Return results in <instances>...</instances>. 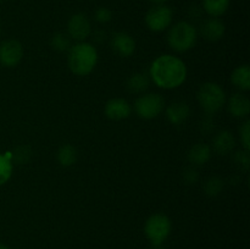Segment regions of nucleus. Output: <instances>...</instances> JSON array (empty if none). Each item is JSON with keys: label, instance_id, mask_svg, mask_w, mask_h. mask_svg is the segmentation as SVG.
<instances>
[{"label": "nucleus", "instance_id": "f257e3e1", "mask_svg": "<svg viewBox=\"0 0 250 249\" xmlns=\"http://www.w3.org/2000/svg\"><path fill=\"white\" fill-rule=\"evenodd\" d=\"M154 83L164 89H173L186 81L187 68L181 59L172 55H161L154 60L150 67Z\"/></svg>", "mask_w": 250, "mask_h": 249}, {"label": "nucleus", "instance_id": "f03ea898", "mask_svg": "<svg viewBox=\"0 0 250 249\" xmlns=\"http://www.w3.org/2000/svg\"><path fill=\"white\" fill-rule=\"evenodd\" d=\"M98 61L97 49L89 43H78L70 49L68 66L77 76H87L94 70Z\"/></svg>", "mask_w": 250, "mask_h": 249}, {"label": "nucleus", "instance_id": "7ed1b4c3", "mask_svg": "<svg viewBox=\"0 0 250 249\" xmlns=\"http://www.w3.org/2000/svg\"><path fill=\"white\" fill-rule=\"evenodd\" d=\"M197 98L202 109L209 115L220 111L226 103L224 89L214 82H207L200 85Z\"/></svg>", "mask_w": 250, "mask_h": 249}, {"label": "nucleus", "instance_id": "20e7f679", "mask_svg": "<svg viewBox=\"0 0 250 249\" xmlns=\"http://www.w3.org/2000/svg\"><path fill=\"white\" fill-rule=\"evenodd\" d=\"M168 45L178 53H185L194 46L197 42V29L188 22H178L167 34Z\"/></svg>", "mask_w": 250, "mask_h": 249}, {"label": "nucleus", "instance_id": "39448f33", "mask_svg": "<svg viewBox=\"0 0 250 249\" xmlns=\"http://www.w3.org/2000/svg\"><path fill=\"white\" fill-rule=\"evenodd\" d=\"M144 232L153 246L163 244L171 232V221L166 215L155 214L149 217L144 226Z\"/></svg>", "mask_w": 250, "mask_h": 249}, {"label": "nucleus", "instance_id": "423d86ee", "mask_svg": "<svg viewBox=\"0 0 250 249\" xmlns=\"http://www.w3.org/2000/svg\"><path fill=\"white\" fill-rule=\"evenodd\" d=\"M134 109H136L137 115L142 119H155L163 111L164 99L160 94H156V93L144 94L137 99Z\"/></svg>", "mask_w": 250, "mask_h": 249}, {"label": "nucleus", "instance_id": "0eeeda50", "mask_svg": "<svg viewBox=\"0 0 250 249\" xmlns=\"http://www.w3.org/2000/svg\"><path fill=\"white\" fill-rule=\"evenodd\" d=\"M146 26L154 32H161L172 22V11L165 5H158L148 11L146 16Z\"/></svg>", "mask_w": 250, "mask_h": 249}, {"label": "nucleus", "instance_id": "6e6552de", "mask_svg": "<svg viewBox=\"0 0 250 249\" xmlns=\"http://www.w3.org/2000/svg\"><path fill=\"white\" fill-rule=\"evenodd\" d=\"M23 56V46L19 41L10 39L0 44V63L5 67H14Z\"/></svg>", "mask_w": 250, "mask_h": 249}, {"label": "nucleus", "instance_id": "1a4fd4ad", "mask_svg": "<svg viewBox=\"0 0 250 249\" xmlns=\"http://www.w3.org/2000/svg\"><path fill=\"white\" fill-rule=\"evenodd\" d=\"M67 31L70 37L76 41H84L90 33V22L83 14L73 15L67 24Z\"/></svg>", "mask_w": 250, "mask_h": 249}, {"label": "nucleus", "instance_id": "9d476101", "mask_svg": "<svg viewBox=\"0 0 250 249\" xmlns=\"http://www.w3.org/2000/svg\"><path fill=\"white\" fill-rule=\"evenodd\" d=\"M131 105L126 99L122 98H115V99L109 100L105 105V115L109 117L110 120H119L127 119L131 115Z\"/></svg>", "mask_w": 250, "mask_h": 249}, {"label": "nucleus", "instance_id": "9b49d317", "mask_svg": "<svg viewBox=\"0 0 250 249\" xmlns=\"http://www.w3.org/2000/svg\"><path fill=\"white\" fill-rule=\"evenodd\" d=\"M111 46L112 50L120 56L124 58H128L133 54L134 49H136V42L134 39L129 36L126 32H117L114 34L111 39Z\"/></svg>", "mask_w": 250, "mask_h": 249}, {"label": "nucleus", "instance_id": "f8f14e48", "mask_svg": "<svg viewBox=\"0 0 250 249\" xmlns=\"http://www.w3.org/2000/svg\"><path fill=\"white\" fill-rule=\"evenodd\" d=\"M190 109L188 104L182 100L172 103L170 106L166 110V115H167L168 121L172 124H181L189 117Z\"/></svg>", "mask_w": 250, "mask_h": 249}, {"label": "nucleus", "instance_id": "ddd939ff", "mask_svg": "<svg viewBox=\"0 0 250 249\" xmlns=\"http://www.w3.org/2000/svg\"><path fill=\"white\" fill-rule=\"evenodd\" d=\"M200 32L207 41L216 42L224 37L225 24L217 19H209L203 22Z\"/></svg>", "mask_w": 250, "mask_h": 249}, {"label": "nucleus", "instance_id": "4468645a", "mask_svg": "<svg viewBox=\"0 0 250 249\" xmlns=\"http://www.w3.org/2000/svg\"><path fill=\"white\" fill-rule=\"evenodd\" d=\"M229 111L234 117H246L250 112V100L247 95L234 94L229 100Z\"/></svg>", "mask_w": 250, "mask_h": 249}, {"label": "nucleus", "instance_id": "2eb2a0df", "mask_svg": "<svg viewBox=\"0 0 250 249\" xmlns=\"http://www.w3.org/2000/svg\"><path fill=\"white\" fill-rule=\"evenodd\" d=\"M234 145H236V139L229 131H221L220 133H217L212 142L214 150L220 155L229 154L233 150Z\"/></svg>", "mask_w": 250, "mask_h": 249}, {"label": "nucleus", "instance_id": "dca6fc26", "mask_svg": "<svg viewBox=\"0 0 250 249\" xmlns=\"http://www.w3.org/2000/svg\"><path fill=\"white\" fill-rule=\"evenodd\" d=\"M211 158V148L208 144L198 143L188 151V160L194 165H204Z\"/></svg>", "mask_w": 250, "mask_h": 249}, {"label": "nucleus", "instance_id": "f3484780", "mask_svg": "<svg viewBox=\"0 0 250 249\" xmlns=\"http://www.w3.org/2000/svg\"><path fill=\"white\" fill-rule=\"evenodd\" d=\"M232 83L241 90L250 89V68L248 65L237 67L231 76Z\"/></svg>", "mask_w": 250, "mask_h": 249}, {"label": "nucleus", "instance_id": "a211bd4d", "mask_svg": "<svg viewBox=\"0 0 250 249\" xmlns=\"http://www.w3.org/2000/svg\"><path fill=\"white\" fill-rule=\"evenodd\" d=\"M149 87V77L146 73H134L127 82V88L131 93H143Z\"/></svg>", "mask_w": 250, "mask_h": 249}, {"label": "nucleus", "instance_id": "6ab92c4d", "mask_svg": "<svg viewBox=\"0 0 250 249\" xmlns=\"http://www.w3.org/2000/svg\"><path fill=\"white\" fill-rule=\"evenodd\" d=\"M58 160L61 166H72L77 160V150L71 144H63L58 150Z\"/></svg>", "mask_w": 250, "mask_h": 249}, {"label": "nucleus", "instance_id": "aec40b11", "mask_svg": "<svg viewBox=\"0 0 250 249\" xmlns=\"http://www.w3.org/2000/svg\"><path fill=\"white\" fill-rule=\"evenodd\" d=\"M205 11L211 16L217 17L224 15L229 6V0H204Z\"/></svg>", "mask_w": 250, "mask_h": 249}, {"label": "nucleus", "instance_id": "412c9836", "mask_svg": "<svg viewBox=\"0 0 250 249\" xmlns=\"http://www.w3.org/2000/svg\"><path fill=\"white\" fill-rule=\"evenodd\" d=\"M222 188H224V181L219 177H211L205 182L204 192L209 197H216L221 193Z\"/></svg>", "mask_w": 250, "mask_h": 249}, {"label": "nucleus", "instance_id": "4be33fe9", "mask_svg": "<svg viewBox=\"0 0 250 249\" xmlns=\"http://www.w3.org/2000/svg\"><path fill=\"white\" fill-rule=\"evenodd\" d=\"M12 173V164L7 156L0 154V186L10 180Z\"/></svg>", "mask_w": 250, "mask_h": 249}, {"label": "nucleus", "instance_id": "5701e85b", "mask_svg": "<svg viewBox=\"0 0 250 249\" xmlns=\"http://www.w3.org/2000/svg\"><path fill=\"white\" fill-rule=\"evenodd\" d=\"M51 46L56 51H66L70 48V38L65 33H56L51 38Z\"/></svg>", "mask_w": 250, "mask_h": 249}, {"label": "nucleus", "instance_id": "b1692460", "mask_svg": "<svg viewBox=\"0 0 250 249\" xmlns=\"http://www.w3.org/2000/svg\"><path fill=\"white\" fill-rule=\"evenodd\" d=\"M234 163L242 167L243 170H248L250 165V158H249V150L244 151H237L234 155Z\"/></svg>", "mask_w": 250, "mask_h": 249}, {"label": "nucleus", "instance_id": "393cba45", "mask_svg": "<svg viewBox=\"0 0 250 249\" xmlns=\"http://www.w3.org/2000/svg\"><path fill=\"white\" fill-rule=\"evenodd\" d=\"M241 141L243 144L244 150H249L250 149V121L247 120L241 127Z\"/></svg>", "mask_w": 250, "mask_h": 249}, {"label": "nucleus", "instance_id": "a878e982", "mask_svg": "<svg viewBox=\"0 0 250 249\" xmlns=\"http://www.w3.org/2000/svg\"><path fill=\"white\" fill-rule=\"evenodd\" d=\"M29 156H31V151H29L28 146H19V148L15 150V154H14L15 160L20 164L27 163Z\"/></svg>", "mask_w": 250, "mask_h": 249}, {"label": "nucleus", "instance_id": "bb28decb", "mask_svg": "<svg viewBox=\"0 0 250 249\" xmlns=\"http://www.w3.org/2000/svg\"><path fill=\"white\" fill-rule=\"evenodd\" d=\"M198 177H199L198 171L193 166H189V167L185 168V171H183V180L186 181L187 185H194L198 181Z\"/></svg>", "mask_w": 250, "mask_h": 249}, {"label": "nucleus", "instance_id": "cd10ccee", "mask_svg": "<svg viewBox=\"0 0 250 249\" xmlns=\"http://www.w3.org/2000/svg\"><path fill=\"white\" fill-rule=\"evenodd\" d=\"M111 11H110L109 9H106V7H100V9H98L97 12H95V19H97V21H99L100 23H106V22H109L110 20H111Z\"/></svg>", "mask_w": 250, "mask_h": 249}, {"label": "nucleus", "instance_id": "c85d7f7f", "mask_svg": "<svg viewBox=\"0 0 250 249\" xmlns=\"http://www.w3.org/2000/svg\"><path fill=\"white\" fill-rule=\"evenodd\" d=\"M150 1L155 2V4H161V2H165L166 0H150Z\"/></svg>", "mask_w": 250, "mask_h": 249}, {"label": "nucleus", "instance_id": "c756f323", "mask_svg": "<svg viewBox=\"0 0 250 249\" xmlns=\"http://www.w3.org/2000/svg\"><path fill=\"white\" fill-rule=\"evenodd\" d=\"M153 249H163V248H161V244H159V246H153Z\"/></svg>", "mask_w": 250, "mask_h": 249}, {"label": "nucleus", "instance_id": "7c9ffc66", "mask_svg": "<svg viewBox=\"0 0 250 249\" xmlns=\"http://www.w3.org/2000/svg\"><path fill=\"white\" fill-rule=\"evenodd\" d=\"M0 249H10V248H7V247L4 246V244H0Z\"/></svg>", "mask_w": 250, "mask_h": 249}]
</instances>
